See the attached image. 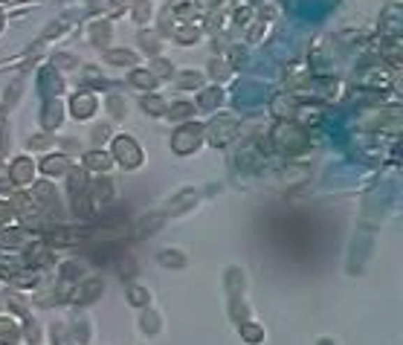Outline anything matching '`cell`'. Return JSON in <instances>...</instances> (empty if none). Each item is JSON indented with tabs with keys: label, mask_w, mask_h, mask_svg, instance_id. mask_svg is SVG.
Segmentation results:
<instances>
[{
	"label": "cell",
	"mask_w": 403,
	"mask_h": 345,
	"mask_svg": "<svg viewBox=\"0 0 403 345\" xmlns=\"http://www.w3.org/2000/svg\"><path fill=\"white\" fill-rule=\"evenodd\" d=\"M270 137H273V148L281 151L284 157H296L302 151H308V133L293 119H279Z\"/></svg>",
	"instance_id": "cell-1"
},
{
	"label": "cell",
	"mask_w": 403,
	"mask_h": 345,
	"mask_svg": "<svg viewBox=\"0 0 403 345\" xmlns=\"http://www.w3.org/2000/svg\"><path fill=\"white\" fill-rule=\"evenodd\" d=\"M238 131H241V119L233 117V113H221V117H215L203 128V140L209 145H215V148L218 145H229L238 137Z\"/></svg>",
	"instance_id": "cell-2"
},
{
	"label": "cell",
	"mask_w": 403,
	"mask_h": 345,
	"mask_svg": "<svg viewBox=\"0 0 403 345\" xmlns=\"http://www.w3.org/2000/svg\"><path fill=\"white\" fill-rule=\"evenodd\" d=\"M110 160L119 163L128 171H133V168L142 166V148H140V142L133 137L119 133V137H113V142H110Z\"/></svg>",
	"instance_id": "cell-3"
},
{
	"label": "cell",
	"mask_w": 403,
	"mask_h": 345,
	"mask_svg": "<svg viewBox=\"0 0 403 345\" xmlns=\"http://www.w3.org/2000/svg\"><path fill=\"white\" fill-rule=\"evenodd\" d=\"M200 142H203V125H198V122H186L171 133V151L180 154V157L195 154V151L200 148Z\"/></svg>",
	"instance_id": "cell-4"
},
{
	"label": "cell",
	"mask_w": 403,
	"mask_h": 345,
	"mask_svg": "<svg viewBox=\"0 0 403 345\" xmlns=\"http://www.w3.org/2000/svg\"><path fill=\"white\" fill-rule=\"evenodd\" d=\"M70 177V203H73V212L79 218H93V209L87 203V175L82 168H73L67 171Z\"/></svg>",
	"instance_id": "cell-5"
},
{
	"label": "cell",
	"mask_w": 403,
	"mask_h": 345,
	"mask_svg": "<svg viewBox=\"0 0 403 345\" xmlns=\"http://www.w3.org/2000/svg\"><path fill=\"white\" fill-rule=\"evenodd\" d=\"M105 293V281L99 276H93V279H82L75 287H67V302H75V304H90L96 302Z\"/></svg>",
	"instance_id": "cell-6"
},
{
	"label": "cell",
	"mask_w": 403,
	"mask_h": 345,
	"mask_svg": "<svg viewBox=\"0 0 403 345\" xmlns=\"http://www.w3.org/2000/svg\"><path fill=\"white\" fill-rule=\"evenodd\" d=\"M35 241H38V235L24 226H3L0 229V247H3V250H21L24 253Z\"/></svg>",
	"instance_id": "cell-7"
},
{
	"label": "cell",
	"mask_w": 403,
	"mask_h": 345,
	"mask_svg": "<svg viewBox=\"0 0 403 345\" xmlns=\"http://www.w3.org/2000/svg\"><path fill=\"white\" fill-rule=\"evenodd\" d=\"M113 180H108V177H99L96 183H87V203H90V209H105L110 200H113Z\"/></svg>",
	"instance_id": "cell-8"
},
{
	"label": "cell",
	"mask_w": 403,
	"mask_h": 345,
	"mask_svg": "<svg viewBox=\"0 0 403 345\" xmlns=\"http://www.w3.org/2000/svg\"><path fill=\"white\" fill-rule=\"evenodd\" d=\"M29 195L35 198V203L41 206L44 212L59 215L61 203H59V195H55V186H50V183H32V191H29Z\"/></svg>",
	"instance_id": "cell-9"
},
{
	"label": "cell",
	"mask_w": 403,
	"mask_h": 345,
	"mask_svg": "<svg viewBox=\"0 0 403 345\" xmlns=\"http://www.w3.org/2000/svg\"><path fill=\"white\" fill-rule=\"evenodd\" d=\"M96 108H99V99L90 93V90H79L70 99V113L75 119H90L93 113H96Z\"/></svg>",
	"instance_id": "cell-10"
},
{
	"label": "cell",
	"mask_w": 403,
	"mask_h": 345,
	"mask_svg": "<svg viewBox=\"0 0 403 345\" xmlns=\"http://www.w3.org/2000/svg\"><path fill=\"white\" fill-rule=\"evenodd\" d=\"M163 223H166V212H151V215H142L137 223L131 226V235H133V238H148V235L160 233Z\"/></svg>",
	"instance_id": "cell-11"
},
{
	"label": "cell",
	"mask_w": 403,
	"mask_h": 345,
	"mask_svg": "<svg viewBox=\"0 0 403 345\" xmlns=\"http://www.w3.org/2000/svg\"><path fill=\"white\" fill-rule=\"evenodd\" d=\"M32 175H35V163H32L29 157H17V160L9 166V171H6L9 183H15V186H27V183H32Z\"/></svg>",
	"instance_id": "cell-12"
},
{
	"label": "cell",
	"mask_w": 403,
	"mask_h": 345,
	"mask_svg": "<svg viewBox=\"0 0 403 345\" xmlns=\"http://www.w3.org/2000/svg\"><path fill=\"white\" fill-rule=\"evenodd\" d=\"M41 122H44V128H47V131L61 128V122H64V105L59 102V96H50V99L44 102Z\"/></svg>",
	"instance_id": "cell-13"
},
{
	"label": "cell",
	"mask_w": 403,
	"mask_h": 345,
	"mask_svg": "<svg viewBox=\"0 0 403 345\" xmlns=\"http://www.w3.org/2000/svg\"><path fill=\"white\" fill-rule=\"evenodd\" d=\"M198 200H200V191H195V189H183L180 195L171 198V203H168V209H166V215H183V212H189V209H195Z\"/></svg>",
	"instance_id": "cell-14"
},
{
	"label": "cell",
	"mask_w": 403,
	"mask_h": 345,
	"mask_svg": "<svg viewBox=\"0 0 403 345\" xmlns=\"http://www.w3.org/2000/svg\"><path fill=\"white\" fill-rule=\"evenodd\" d=\"M296 110H299V105H296V99H293L291 93H279V96H273L270 113H273L276 119H293Z\"/></svg>",
	"instance_id": "cell-15"
},
{
	"label": "cell",
	"mask_w": 403,
	"mask_h": 345,
	"mask_svg": "<svg viewBox=\"0 0 403 345\" xmlns=\"http://www.w3.org/2000/svg\"><path fill=\"white\" fill-rule=\"evenodd\" d=\"M38 168H41L47 177H61V175H67V171H70V160H67L64 154L44 157L41 163H38Z\"/></svg>",
	"instance_id": "cell-16"
},
{
	"label": "cell",
	"mask_w": 403,
	"mask_h": 345,
	"mask_svg": "<svg viewBox=\"0 0 403 345\" xmlns=\"http://www.w3.org/2000/svg\"><path fill=\"white\" fill-rule=\"evenodd\" d=\"M400 3H389L386 9H383V32H386V38H397V32H400Z\"/></svg>",
	"instance_id": "cell-17"
},
{
	"label": "cell",
	"mask_w": 403,
	"mask_h": 345,
	"mask_svg": "<svg viewBox=\"0 0 403 345\" xmlns=\"http://www.w3.org/2000/svg\"><path fill=\"white\" fill-rule=\"evenodd\" d=\"M113 166V160H110V154H105V151H99V148H93V151H87L85 154V168H90V171H105Z\"/></svg>",
	"instance_id": "cell-18"
},
{
	"label": "cell",
	"mask_w": 403,
	"mask_h": 345,
	"mask_svg": "<svg viewBox=\"0 0 403 345\" xmlns=\"http://www.w3.org/2000/svg\"><path fill=\"white\" fill-rule=\"evenodd\" d=\"M105 61L108 64H119V67H137V55H133L131 50H113V47H108L105 50Z\"/></svg>",
	"instance_id": "cell-19"
},
{
	"label": "cell",
	"mask_w": 403,
	"mask_h": 345,
	"mask_svg": "<svg viewBox=\"0 0 403 345\" xmlns=\"http://www.w3.org/2000/svg\"><path fill=\"white\" fill-rule=\"evenodd\" d=\"M168 32H171V38H175L177 44H195L200 38V29L195 24H177L175 29H168Z\"/></svg>",
	"instance_id": "cell-20"
},
{
	"label": "cell",
	"mask_w": 403,
	"mask_h": 345,
	"mask_svg": "<svg viewBox=\"0 0 403 345\" xmlns=\"http://www.w3.org/2000/svg\"><path fill=\"white\" fill-rule=\"evenodd\" d=\"M128 82L133 85V87H140V90H145V93H151L157 87V79H154V73L151 70H131V75H128Z\"/></svg>",
	"instance_id": "cell-21"
},
{
	"label": "cell",
	"mask_w": 403,
	"mask_h": 345,
	"mask_svg": "<svg viewBox=\"0 0 403 345\" xmlns=\"http://www.w3.org/2000/svg\"><path fill=\"white\" fill-rule=\"evenodd\" d=\"M21 339V328L15 325V319L0 316V345H15Z\"/></svg>",
	"instance_id": "cell-22"
},
{
	"label": "cell",
	"mask_w": 403,
	"mask_h": 345,
	"mask_svg": "<svg viewBox=\"0 0 403 345\" xmlns=\"http://www.w3.org/2000/svg\"><path fill=\"white\" fill-rule=\"evenodd\" d=\"M9 284H15V287H38V284H41V273H38V270H17V273L9 276Z\"/></svg>",
	"instance_id": "cell-23"
},
{
	"label": "cell",
	"mask_w": 403,
	"mask_h": 345,
	"mask_svg": "<svg viewBox=\"0 0 403 345\" xmlns=\"http://www.w3.org/2000/svg\"><path fill=\"white\" fill-rule=\"evenodd\" d=\"M238 331H241V339L249 342V345H258L264 339V328H261L258 322H241Z\"/></svg>",
	"instance_id": "cell-24"
},
{
	"label": "cell",
	"mask_w": 403,
	"mask_h": 345,
	"mask_svg": "<svg viewBox=\"0 0 403 345\" xmlns=\"http://www.w3.org/2000/svg\"><path fill=\"white\" fill-rule=\"evenodd\" d=\"M221 102H224V90H221V87H206V90L200 93V99H198V105H200L203 110H215Z\"/></svg>",
	"instance_id": "cell-25"
},
{
	"label": "cell",
	"mask_w": 403,
	"mask_h": 345,
	"mask_svg": "<svg viewBox=\"0 0 403 345\" xmlns=\"http://www.w3.org/2000/svg\"><path fill=\"white\" fill-rule=\"evenodd\" d=\"M166 117L175 119V122H183L189 117H195V105H191V102H175L171 108H166Z\"/></svg>",
	"instance_id": "cell-26"
},
{
	"label": "cell",
	"mask_w": 403,
	"mask_h": 345,
	"mask_svg": "<svg viewBox=\"0 0 403 345\" xmlns=\"http://www.w3.org/2000/svg\"><path fill=\"white\" fill-rule=\"evenodd\" d=\"M166 99H163V96H154V93H151V96H142V110L145 113H151V117H166Z\"/></svg>",
	"instance_id": "cell-27"
},
{
	"label": "cell",
	"mask_w": 403,
	"mask_h": 345,
	"mask_svg": "<svg viewBox=\"0 0 403 345\" xmlns=\"http://www.w3.org/2000/svg\"><path fill=\"white\" fill-rule=\"evenodd\" d=\"M41 85H44V90H47V93H55V96H59V93H61V87H64L61 75L55 73V70H41Z\"/></svg>",
	"instance_id": "cell-28"
},
{
	"label": "cell",
	"mask_w": 403,
	"mask_h": 345,
	"mask_svg": "<svg viewBox=\"0 0 403 345\" xmlns=\"http://www.w3.org/2000/svg\"><path fill=\"white\" fill-rule=\"evenodd\" d=\"M128 302L133 304V308H148V302H151V293L145 291V287H137V284H131V287H128Z\"/></svg>",
	"instance_id": "cell-29"
},
{
	"label": "cell",
	"mask_w": 403,
	"mask_h": 345,
	"mask_svg": "<svg viewBox=\"0 0 403 345\" xmlns=\"http://www.w3.org/2000/svg\"><path fill=\"white\" fill-rule=\"evenodd\" d=\"M90 41L96 44V47H108L110 44V24H93V29H90Z\"/></svg>",
	"instance_id": "cell-30"
},
{
	"label": "cell",
	"mask_w": 403,
	"mask_h": 345,
	"mask_svg": "<svg viewBox=\"0 0 403 345\" xmlns=\"http://www.w3.org/2000/svg\"><path fill=\"white\" fill-rule=\"evenodd\" d=\"M157 258H160V264H163V267H175V270L186 267V256H183L180 250H163Z\"/></svg>",
	"instance_id": "cell-31"
},
{
	"label": "cell",
	"mask_w": 403,
	"mask_h": 345,
	"mask_svg": "<svg viewBox=\"0 0 403 345\" xmlns=\"http://www.w3.org/2000/svg\"><path fill=\"white\" fill-rule=\"evenodd\" d=\"M133 3V21L137 24H148L151 17V0H131Z\"/></svg>",
	"instance_id": "cell-32"
},
{
	"label": "cell",
	"mask_w": 403,
	"mask_h": 345,
	"mask_svg": "<svg viewBox=\"0 0 403 345\" xmlns=\"http://www.w3.org/2000/svg\"><path fill=\"white\" fill-rule=\"evenodd\" d=\"M140 44H142V52L145 55H160V38L154 32H142L140 35Z\"/></svg>",
	"instance_id": "cell-33"
},
{
	"label": "cell",
	"mask_w": 403,
	"mask_h": 345,
	"mask_svg": "<svg viewBox=\"0 0 403 345\" xmlns=\"http://www.w3.org/2000/svg\"><path fill=\"white\" fill-rule=\"evenodd\" d=\"M82 276H85V267L79 261H70V264L61 267V279L64 281H82Z\"/></svg>",
	"instance_id": "cell-34"
},
{
	"label": "cell",
	"mask_w": 403,
	"mask_h": 345,
	"mask_svg": "<svg viewBox=\"0 0 403 345\" xmlns=\"http://www.w3.org/2000/svg\"><path fill=\"white\" fill-rule=\"evenodd\" d=\"M151 73H154V79H171V73H175V67H171V61L166 59H154V64H151Z\"/></svg>",
	"instance_id": "cell-35"
},
{
	"label": "cell",
	"mask_w": 403,
	"mask_h": 345,
	"mask_svg": "<svg viewBox=\"0 0 403 345\" xmlns=\"http://www.w3.org/2000/svg\"><path fill=\"white\" fill-rule=\"evenodd\" d=\"M209 73H212V79H215V82H224L226 75H233V67H229L224 59H215L212 64H209Z\"/></svg>",
	"instance_id": "cell-36"
},
{
	"label": "cell",
	"mask_w": 403,
	"mask_h": 345,
	"mask_svg": "<svg viewBox=\"0 0 403 345\" xmlns=\"http://www.w3.org/2000/svg\"><path fill=\"white\" fill-rule=\"evenodd\" d=\"M140 328H142L145 334H157V331H160V316H157L154 311L142 314V319H140Z\"/></svg>",
	"instance_id": "cell-37"
},
{
	"label": "cell",
	"mask_w": 403,
	"mask_h": 345,
	"mask_svg": "<svg viewBox=\"0 0 403 345\" xmlns=\"http://www.w3.org/2000/svg\"><path fill=\"white\" fill-rule=\"evenodd\" d=\"M117 270H119L125 279H131L133 273H137V264H133V258H131V256L119 253V256H117Z\"/></svg>",
	"instance_id": "cell-38"
},
{
	"label": "cell",
	"mask_w": 403,
	"mask_h": 345,
	"mask_svg": "<svg viewBox=\"0 0 403 345\" xmlns=\"http://www.w3.org/2000/svg\"><path fill=\"white\" fill-rule=\"evenodd\" d=\"M108 113H110L113 119H122V117H125V102L119 99L117 93H113V96H108Z\"/></svg>",
	"instance_id": "cell-39"
},
{
	"label": "cell",
	"mask_w": 403,
	"mask_h": 345,
	"mask_svg": "<svg viewBox=\"0 0 403 345\" xmlns=\"http://www.w3.org/2000/svg\"><path fill=\"white\" fill-rule=\"evenodd\" d=\"M200 73H180L177 75V87H183V90H189V87H200Z\"/></svg>",
	"instance_id": "cell-40"
},
{
	"label": "cell",
	"mask_w": 403,
	"mask_h": 345,
	"mask_svg": "<svg viewBox=\"0 0 403 345\" xmlns=\"http://www.w3.org/2000/svg\"><path fill=\"white\" fill-rule=\"evenodd\" d=\"M52 342L55 345H73V337L67 331V325H52Z\"/></svg>",
	"instance_id": "cell-41"
},
{
	"label": "cell",
	"mask_w": 403,
	"mask_h": 345,
	"mask_svg": "<svg viewBox=\"0 0 403 345\" xmlns=\"http://www.w3.org/2000/svg\"><path fill=\"white\" fill-rule=\"evenodd\" d=\"M52 67L55 70H75V67H79V61H75L73 55H52Z\"/></svg>",
	"instance_id": "cell-42"
},
{
	"label": "cell",
	"mask_w": 403,
	"mask_h": 345,
	"mask_svg": "<svg viewBox=\"0 0 403 345\" xmlns=\"http://www.w3.org/2000/svg\"><path fill=\"white\" fill-rule=\"evenodd\" d=\"M3 304H9V308H12L15 314L27 316V304H24V299H21V296H15V293H6V296H3Z\"/></svg>",
	"instance_id": "cell-43"
},
{
	"label": "cell",
	"mask_w": 403,
	"mask_h": 345,
	"mask_svg": "<svg viewBox=\"0 0 403 345\" xmlns=\"http://www.w3.org/2000/svg\"><path fill=\"white\" fill-rule=\"evenodd\" d=\"M15 218V209H12V203L9 200H0V229L3 226H9V221Z\"/></svg>",
	"instance_id": "cell-44"
},
{
	"label": "cell",
	"mask_w": 403,
	"mask_h": 345,
	"mask_svg": "<svg viewBox=\"0 0 403 345\" xmlns=\"http://www.w3.org/2000/svg\"><path fill=\"white\" fill-rule=\"evenodd\" d=\"M50 145V137L47 133H35V137L29 140V148H47Z\"/></svg>",
	"instance_id": "cell-45"
},
{
	"label": "cell",
	"mask_w": 403,
	"mask_h": 345,
	"mask_svg": "<svg viewBox=\"0 0 403 345\" xmlns=\"http://www.w3.org/2000/svg\"><path fill=\"white\" fill-rule=\"evenodd\" d=\"M105 137H110V125H96V128H93V140L105 142Z\"/></svg>",
	"instance_id": "cell-46"
},
{
	"label": "cell",
	"mask_w": 403,
	"mask_h": 345,
	"mask_svg": "<svg viewBox=\"0 0 403 345\" xmlns=\"http://www.w3.org/2000/svg\"><path fill=\"white\" fill-rule=\"evenodd\" d=\"M27 339L32 345H38V339H41V334H38V325L35 322H27Z\"/></svg>",
	"instance_id": "cell-47"
},
{
	"label": "cell",
	"mask_w": 403,
	"mask_h": 345,
	"mask_svg": "<svg viewBox=\"0 0 403 345\" xmlns=\"http://www.w3.org/2000/svg\"><path fill=\"white\" fill-rule=\"evenodd\" d=\"M249 17H253V9H249V6H247V9H238V12H235V21H238L241 27H247V21H249Z\"/></svg>",
	"instance_id": "cell-48"
},
{
	"label": "cell",
	"mask_w": 403,
	"mask_h": 345,
	"mask_svg": "<svg viewBox=\"0 0 403 345\" xmlns=\"http://www.w3.org/2000/svg\"><path fill=\"white\" fill-rule=\"evenodd\" d=\"M0 151H9V125L3 122V131H0Z\"/></svg>",
	"instance_id": "cell-49"
},
{
	"label": "cell",
	"mask_w": 403,
	"mask_h": 345,
	"mask_svg": "<svg viewBox=\"0 0 403 345\" xmlns=\"http://www.w3.org/2000/svg\"><path fill=\"white\" fill-rule=\"evenodd\" d=\"M3 24H6V15L0 12V32H3Z\"/></svg>",
	"instance_id": "cell-50"
},
{
	"label": "cell",
	"mask_w": 403,
	"mask_h": 345,
	"mask_svg": "<svg viewBox=\"0 0 403 345\" xmlns=\"http://www.w3.org/2000/svg\"><path fill=\"white\" fill-rule=\"evenodd\" d=\"M3 177H6V166H3V163H0V180H3Z\"/></svg>",
	"instance_id": "cell-51"
},
{
	"label": "cell",
	"mask_w": 403,
	"mask_h": 345,
	"mask_svg": "<svg viewBox=\"0 0 403 345\" xmlns=\"http://www.w3.org/2000/svg\"><path fill=\"white\" fill-rule=\"evenodd\" d=\"M316 345H334V342H331V339H319Z\"/></svg>",
	"instance_id": "cell-52"
},
{
	"label": "cell",
	"mask_w": 403,
	"mask_h": 345,
	"mask_svg": "<svg viewBox=\"0 0 403 345\" xmlns=\"http://www.w3.org/2000/svg\"><path fill=\"white\" fill-rule=\"evenodd\" d=\"M0 3H15V0H0Z\"/></svg>",
	"instance_id": "cell-53"
},
{
	"label": "cell",
	"mask_w": 403,
	"mask_h": 345,
	"mask_svg": "<svg viewBox=\"0 0 403 345\" xmlns=\"http://www.w3.org/2000/svg\"><path fill=\"white\" fill-rule=\"evenodd\" d=\"M0 304H3V296H0Z\"/></svg>",
	"instance_id": "cell-54"
}]
</instances>
